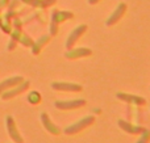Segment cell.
<instances>
[{
  "label": "cell",
  "mask_w": 150,
  "mask_h": 143,
  "mask_svg": "<svg viewBox=\"0 0 150 143\" xmlns=\"http://www.w3.org/2000/svg\"><path fill=\"white\" fill-rule=\"evenodd\" d=\"M93 122H95V117H93V116H86V117L78 120L76 122L69 125L67 128H65L63 133H65L66 135H75V134L80 133L82 130L87 129L88 126H91Z\"/></svg>",
  "instance_id": "cell-1"
},
{
  "label": "cell",
  "mask_w": 150,
  "mask_h": 143,
  "mask_svg": "<svg viewBox=\"0 0 150 143\" xmlns=\"http://www.w3.org/2000/svg\"><path fill=\"white\" fill-rule=\"evenodd\" d=\"M74 15L73 12H61V11H54L52 13V25H50V34L55 36L58 33V25H59L62 21L69 20V18H73Z\"/></svg>",
  "instance_id": "cell-2"
},
{
  "label": "cell",
  "mask_w": 150,
  "mask_h": 143,
  "mask_svg": "<svg viewBox=\"0 0 150 143\" xmlns=\"http://www.w3.org/2000/svg\"><path fill=\"white\" fill-rule=\"evenodd\" d=\"M86 100L83 99H74V100H59L54 102V107L59 110H75L79 108L86 107Z\"/></svg>",
  "instance_id": "cell-3"
},
{
  "label": "cell",
  "mask_w": 150,
  "mask_h": 143,
  "mask_svg": "<svg viewBox=\"0 0 150 143\" xmlns=\"http://www.w3.org/2000/svg\"><path fill=\"white\" fill-rule=\"evenodd\" d=\"M5 125H7L8 135H9V138L13 141V143H24V139H23V137H21L20 131L17 130V126H16L12 116H7V117H5Z\"/></svg>",
  "instance_id": "cell-4"
},
{
  "label": "cell",
  "mask_w": 150,
  "mask_h": 143,
  "mask_svg": "<svg viewBox=\"0 0 150 143\" xmlns=\"http://www.w3.org/2000/svg\"><path fill=\"white\" fill-rule=\"evenodd\" d=\"M87 29H88V26L84 25V24H82V25H78L76 28H75L74 30L71 32L70 34H69L67 39H66V49H67V50L73 49V47L75 46V43L79 41L80 37H82L83 34L87 32Z\"/></svg>",
  "instance_id": "cell-5"
},
{
  "label": "cell",
  "mask_w": 150,
  "mask_h": 143,
  "mask_svg": "<svg viewBox=\"0 0 150 143\" xmlns=\"http://www.w3.org/2000/svg\"><path fill=\"white\" fill-rule=\"evenodd\" d=\"M29 87H30V83H29L28 80H24L23 83L17 84V86H15V87H12V88L7 89L5 92H3L1 97H3V100H11V99H13V97L21 95L23 92H25Z\"/></svg>",
  "instance_id": "cell-6"
},
{
  "label": "cell",
  "mask_w": 150,
  "mask_h": 143,
  "mask_svg": "<svg viewBox=\"0 0 150 143\" xmlns=\"http://www.w3.org/2000/svg\"><path fill=\"white\" fill-rule=\"evenodd\" d=\"M125 12H127V4H125V3H120V4L115 8L113 12L109 15V17L105 20V25L113 26L115 24H117L122 17H124Z\"/></svg>",
  "instance_id": "cell-7"
},
{
  "label": "cell",
  "mask_w": 150,
  "mask_h": 143,
  "mask_svg": "<svg viewBox=\"0 0 150 143\" xmlns=\"http://www.w3.org/2000/svg\"><path fill=\"white\" fill-rule=\"evenodd\" d=\"M52 88L59 92H82L83 87L76 83H66V81H53Z\"/></svg>",
  "instance_id": "cell-8"
},
{
  "label": "cell",
  "mask_w": 150,
  "mask_h": 143,
  "mask_svg": "<svg viewBox=\"0 0 150 143\" xmlns=\"http://www.w3.org/2000/svg\"><path fill=\"white\" fill-rule=\"evenodd\" d=\"M92 55V50L88 47H73L67 50L65 57L67 59H79V58H87Z\"/></svg>",
  "instance_id": "cell-9"
},
{
  "label": "cell",
  "mask_w": 150,
  "mask_h": 143,
  "mask_svg": "<svg viewBox=\"0 0 150 143\" xmlns=\"http://www.w3.org/2000/svg\"><path fill=\"white\" fill-rule=\"evenodd\" d=\"M117 125H119V128L121 129V130H124L125 133L130 134V135H141V134L146 130V129L142 128V126L133 125V123H129L124 120H119L117 121Z\"/></svg>",
  "instance_id": "cell-10"
},
{
  "label": "cell",
  "mask_w": 150,
  "mask_h": 143,
  "mask_svg": "<svg viewBox=\"0 0 150 143\" xmlns=\"http://www.w3.org/2000/svg\"><path fill=\"white\" fill-rule=\"evenodd\" d=\"M116 97L121 101H125L128 104H134L138 107H144L146 104V100L141 96H136V95H129V93H124V92H117Z\"/></svg>",
  "instance_id": "cell-11"
},
{
  "label": "cell",
  "mask_w": 150,
  "mask_h": 143,
  "mask_svg": "<svg viewBox=\"0 0 150 143\" xmlns=\"http://www.w3.org/2000/svg\"><path fill=\"white\" fill-rule=\"evenodd\" d=\"M40 120H41L42 125H44L45 130H46L47 133L53 134V135H59V134H61V129L58 128V126L55 125L52 120H50V117H49V114H47V113H41Z\"/></svg>",
  "instance_id": "cell-12"
},
{
  "label": "cell",
  "mask_w": 150,
  "mask_h": 143,
  "mask_svg": "<svg viewBox=\"0 0 150 143\" xmlns=\"http://www.w3.org/2000/svg\"><path fill=\"white\" fill-rule=\"evenodd\" d=\"M23 81H24V78L23 76H18V75L11 76V78H7V79H4L3 81H0V96H1L3 92H5L7 89L17 86V84L23 83Z\"/></svg>",
  "instance_id": "cell-13"
},
{
  "label": "cell",
  "mask_w": 150,
  "mask_h": 143,
  "mask_svg": "<svg viewBox=\"0 0 150 143\" xmlns=\"http://www.w3.org/2000/svg\"><path fill=\"white\" fill-rule=\"evenodd\" d=\"M49 41H50V36H42L41 38H40L38 41L33 45V46H32V53H33L34 55H37L40 51H41L42 47H44Z\"/></svg>",
  "instance_id": "cell-14"
},
{
  "label": "cell",
  "mask_w": 150,
  "mask_h": 143,
  "mask_svg": "<svg viewBox=\"0 0 150 143\" xmlns=\"http://www.w3.org/2000/svg\"><path fill=\"white\" fill-rule=\"evenodd\" d=\"M28 101L30 102V104H34V105L38 104V102L41 101V95L36 91H32L28 95Z\"/></svg>",
  "instance_id": "cell-15"
},
{
  "label": "cell",
  "mask_w": 150,
  "mask_h": 143,
  "mask_svg": "<svg viewBox=\"0 0 150 143\" xmlns=\"http://www.w3.org/2000/svg\"><path fill=\"white\" fill-rule=\"evenodd\" d=\"M149 141H150V130L146 129V130L140 135V139H138L136 143H149Z\"/></svg>",
  "instance_id": "cell-16"
},
{
  "label": "cell",
  "mask_w": 150,
  "mask_h": 143,
  "mask_svg": "<svg viewBox=\"0 0 150 143\" xmlns=\"http://www.w3.org/2000/svg\"><path fill=\"white\" fill-rule=\"evenodd\" d=\"M99 1H100V0H88V4H91V5H95V4H98Z\"/></svg>",
  "instance_id": "cell-17"
}]
</instances>
